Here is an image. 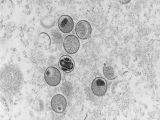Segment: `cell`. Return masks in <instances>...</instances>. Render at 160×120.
<instances>
[{
	"mask_svg": "<svg viewBox=\"0 0 160 120\" xmlns=\"http://www.w3.org/2000/svg\"><path fill=\"white\" fill-rule=\"evenodd\" d=\"M103 73L106 78L109 80H115L117 77L113 67L109 65L105 64L103 67Z\"/></svg>",
	"mask_w": 160,
	"mask_h": 120,
	"instance_id": "ba28073f",
	"label": "cell"
},
{
	"mask_svg": "<svg viewBox=\"0 0 160 120\" xmlns=\"http://www.w3.org/2000/svg\"><path fill=\"white\" fill-rule=\"evenodd\" d=\"M51 106L52 110L56 113H62L67 108V100L63 96L56 94L51 99Z\"/></svg>",
	"mask_w": 160,
	"mask_h": 120,
	"instance_id": "5b68a950",
	"label": "cell"
},
{
	"mask_svg": "<svg viewBox=\"0 0 160 120\" xmlns=\"http://www.w3.org/2000/svg\"><path fill=\"white\" fill-rule=\"evenodd\" d=\"M80 46L78 38L73 35H68L64 39L63 48L68 54H74L77 52L79 50Z\"/></svg>",
	"mask_w": 160,
	"mask_h": 120,
	"instance_id": "3957f363",
	"label": "cell"
},
{
	"mask_svg": "<svg viewBox=\"0 0 160 120\" xmlns=\"http://www.w3.org/2000/svg\"><path fill=\"white\" fill-rule=\"evenodd\" d=\"M58 26L62 32L64 33H69L73 29L74 22L70 16L63 15L59 19Z\"/></svg>",
	"mask_w": 160,
	"mask_h": 120,
	"instance_id": "8992f818",
	"label": "cell"
},
{
	"mask_svg": "<svg viewBox=\"0 0 160 120\" xmlns=\"http://www.w3.org/2000/svg\"><path fill=\"white\" fill-rule=\"evenodd\" d=\"M75 31L77 35L81 40H87L91 35L92 27L89 22L81 20L77 23Z\"/></svg>",
	"mask_w": 160,
	"mask_h": 120,
	"instance_id": "277c9868",
	"label": "cell"
},
{
	"mask_svg": "<svg viewBox=\"0 0 160 120\" xmlns=\"http://www.w3.org/2000/svg\"><path fill=\"white\" fill-rule=\"evenodd\" d=\"M44 80L50 86H57L61 81V73L54 67H48L44 72Z\"/></svg>",
	"mask_w": 160,
	"mask_h": 120,
	"instance_id": "6da1fadb",
	"label": "cell"
},
{
	"mask_svg": "<svg viewBox=\"0 0 160 120\" xmlns=\"http://www.w3.org/2000/svg\"><path fill=\"white\" fill-rule=\"evenodd\" d=\"M107 82L103 78L97 77L92 82L91 91L98 97L104 96L107 91Z\"/></svg>",
	"mask_w": 160,
	"mask_h": 120,
	"instance_id": "7a4b0ae2",
	"label": "cell"
},
{
	"mask_svg": "<svg viewBox=\"0 0 160 120\" xmlns=\"http://www.w3.org/2000/svg\"><path fill=\"white\" fill-rule=\"evenodd\" d=\"M59 67L63 72L69 73L75 68L74 60L69 56H63L59 61Z\"/></svg>",
	"mask_w": 160,
	"mask_h": 120,
	"instance_id": "52a82bcc",
	"label": "cell"
}]
</instances>
